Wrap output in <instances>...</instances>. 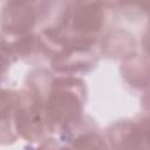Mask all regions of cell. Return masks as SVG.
Segmentation results:
<instances>
[{
	"instance_id": "1",
	"label": "cell",
	"mask_w": 150,
	"mask_h": 150,
	"mask_svg": "<svg viewBox=\"0 0 150 150\" xmlns=\"http://www.w3.org/2000/svg\"><path fill=\"white\" fill-rule=\"evenodd\" d=\"M81 112V102L70 90L66 91L63 79L54 84V90L49 96L46 105V117L50 125H60L67 128L79 120Z\"/></svg>"
},
{
	"instance_id": "2",
	"label": "cell",
	"mask_w": 150,
	"mask_h": 150,
	"mask_svg": "<svg viewBox=\"0 0 150 150\" xmlns=\"http://www.w3.org/2000/svg\"><path fill=\"white\" fill-rule=\"evenodd\" d=\"M34 0H9L4 12V28L11 33H22L34 22Z\"/></svg>"
},
{
	"instance_id": "5",
	"label": "cell",
	"mask_w": 150,
	"mask_h": 150,
	"mask_svg": "<svg viewBox=\"0 0 150 150\" xmlns=\"http://www.w3.org/2000/svg\"><path fill=\"white\" fill-rule=\"evenodd\" d=\"M104 1H108V2H116V1H120V0H104ZM122 1V0H121Z\"/></svg>"
},
{
	"instance_id": "3",
	"label": "cell",
	"mask_w": 150,
	"mask_h": 150,
	"mask_svg": "<svg viewBox=\"0 0 150 150\" xmlns=\"http://www.w3.org/2000/svg\"><path fill=\"white\" fill-rule=\"evenodd\" d=\"M102 12L96 2L79 6L73 15V27L80 32H96L102 25Z\"/></svg>"
},
{
	"instance_id": "4",
	"label": "cell",
	"mask_w": 150,
	"mask_h": 150,
	"mask_svg": "<svg viewBox=\"0 0 150 150\" xmlns=\"http://www.w3.org/2000/svg\"><path fill=\"white\" fill-rule=\"evenodd\" d=\"M40 109L36 104H29L16 110L15 124L18 131L26 138H32L34 135L41 132V120Z\"/></svg>"
}]
</instances>
